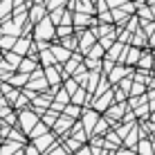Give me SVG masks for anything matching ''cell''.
Returning a JSON list of instances; mask_svg holds the SVG:
<instances>
[{"label":"cell","mask_w":155,"mask_h":155,"mask_svg":"<svg viewBox=\"0 0 155 155\" xmlns=\"http://www.w3.org/2000/svg\"><path fill=\"white\" fill-rule=\"evenodd\" d=\"M110 104H113V94L108 92L106 97H97V101H94V110H97V113H99V110H106Z\"/></svg>","instance_id":"8"},{"label":"cell","mask_w":155,"mask_h":155,"mask_svg":"<svg viewBox=\"0 0 155 155\" xmlns=\"http://www.w3.org/2000/svg\"><path fill=\"white\" fill-rule=\"evenodd\" d=\"M63 90H65V92L72 97V94L79 90V88H77V81H74V79H68V81H65V85H63Z\"/></svg>","instance_id":"20"},{"label":"cell","mask_w":155,"mask_h":155,"mask_svg":"<svg viewBox=\"0 0 155 155\" xmlns=\"http://www.w3.org/2000/svg\"><path fill=\"white\" fill-rule=\"evenodd\" d=\"M65 117H70V119H72V117H79V108H77V106H65Z\"/></svg>","instance_id":"25"},{"label":"cell","mask_w":155,"mask_h":155,"mask_svg":"<svg viewBox=\"0 0 155 155\" xmlns=\"http://www.w3.org/2000/svg\"><path fill=\"white\" fill-rule=\"evenodd\" d=\"M74 155H92V148H88V146H85V148H79Z\"/></svg>","instance_id":"35"},{"label":"cell","mask_w":155,"mask_h":155,"mask_svg":"<svg viewBox=\"0 0 155 155\" xmlns=\"http://www.w3.org/2000/svg\"><path fill=\"white\" fill-rule=\"evenodd\" d=\"M20 74H27V72H34L36 70V61L34 58H25V61H20Z\"/></svg>","instance_id":"10"},{"label":"cell","mask_w":155,"mask_h":155,"mask_svg":"<svg viewBox=\"0 0 155 155\" xmlns=\"http://www.w3.org/2000/svg\"><path fill=\"white\" fill-rule=\"evenodd\" d=\"M94 41H97V36H94V31H83V34L79 36V50L88 54V52H90V50H92V47H94Z\"/></svg>","instance_id":"3"},{"label":"cell","mask_w":155,"mask_h":155,"mask_svg":"<svg viewBox=\"0 0 155 155\" xmlns=\"http://www.w3.org/2000/svg\"><path fill=\"white\" fill-rule=\"evenodd\" d=\"M135 140H137V128L133 126V133L126 137V144H128V146H133V144H135Z\"/></svg>","instance_id":"29"},{"label":"cell","mask_w":155,"mask_h":155,"mask_svg":"<svg viewBox=\"0 0 155 155\" xmlns=\"http://www.w3.org/2000/svg\"><path fill=\"white\" fill-rule=\"evenodd\" d=\"M56 34H58V36H70V34H72V27H65V25H61Z\"/></svg>","instance_id":"31"},{"label":"cell","mask_w":155,"mask_h":155,"mask_svg":"<svg viewBox=\"0 0 155 155\" xmlns=\"http://www.w3.org/2000/svg\"><path fill=\"white\" fill-rule=\"evenodd\" d=\"M121 113H124V106H115V108L110 110V117H113V121H115V119H119Z\"/></svg>","instance_id":"27"},{"label":"cell","mask_w":155,"mask_h":155,"mask_svg":"<svg viewBox=\"0 0 155 155\" xmlns=\"http://www.w3.org/2000/svg\"><path fill=\"white\" fill-rule=\"evenodd\" d=\"M106 128H108V124H106V121H99V124H97V128H94L92 133H106Z\"/></svg>","instance_id":"34"},{"label":"cell","mask_w":155,"mask_h":155,"mask_svg":"<svg viewBox=\"0 0 155 155\" xmlns=\"http://www.w3.org/2000/svg\"><path fill=\"white\" fill-rule=\"evenodd\" d=\"M20 61H23V58H20L18 54H14V52H9V54H7V63H9L12 68H14V70H16V68L20 65Z\"/></svg>","instance_id":"21"},{"label":"cell","mask_w":155,"mask_h":155,"mask_svg":"<svg viewBox=\"0 0 155 155\" xmlns=\"http://www.w3.org/2000/svg\"><path fill=\"white\" fill-rule=\"evenodd\" d=\"M27 155H38V148H36V146H29V148H27Z\"/></svg>","instance_id":"37"},{"label":"cell","mask_w":155,"mask_h":155,"mask_svg":"<svg viewBox=\"0 0 155 155\" xmlns=\"http://www.w3.org/2000/svg\"><path fill=\"white\" fill-rule=\"evenodd\" d=\"M12 5H14V0H2V2H0V18H7L9 16Z\"/></svg>","instance_id":"15"},{"label":"cell","mask_w":155,"mask_h":155,"mask_svg":"<svg viewBox=\"0 0 155 155\" xmlns=\"http://www.w3.org/2000/svg\"><path fill=\"white\" fill-rule=\"evenodd\" d=\"M137 92H144V85H133V94H137Z\"/></svg>","instance_id":"38"},{"label":"cell","mask_w":155,"mask_h":155,"mask_svg":"<svg viewBox=\"0 0 155 155\" xmlns=\"http://www.w3.org/2000/svg\"><path fill=\"white\" fill-rule=\"evenodd\" d=\"M43 124H56V115L54 113H47V115H43Z\"/></svg>","instance_id":"28"},{"label":"cell","mask_w":155,"mask_h":155,"mask_svg":"<svg viewBox=\"0 0 155 155\" xmlns=\"http://www.w3.org/2000/svg\"><path fill=\"white\" fill-rule=\"evenodd\" d=\"M47 155H65V148H54V151L47 153Z\"/></svg>","instance_id":"36"},{"label":"cell","mask_w":155,"mask_h":155,"mask_svg":"<svg viewBox=\"0 0 155 155\" xmlns=\"http://www.w3.org/2000/svg\"><path fill=\"white\" fill-rule=\"evenodd\" d=\"M16 148H18L16 144H7V146H2V155H9V153H14Z\"/></svg>","instance_id":"33"},{"label":"cell","mask_w":155,"mask_h":155,"mask_svg":"<svg viewBox=\"0 0 155 155\" xmlns=\"http://www.w3.org/2000/svg\"><path fill=\"white\" fill-rule=\"evenodd\" d=\"M117 155H135V153L128 151V148H124V151H117Z\"/></svg>","instance_id":"39"},{"label":"cell","mask_w":155,"mask_h":155,"mask_svg":"<svg viewBox=\"0 0 155 155\" xmlns=\"http://www.w3.org/2000/svg\"><path fill=\"white\" fill-rule=\"evenodd\" d=\"M151 121H153V124H155V113H153V115H151Z\"/></svg>","instance_id":"41"},{"label":"cell","mask_w":155,"mask_h":155,"mask_svg":"<svg viewBox=\"0 0 155 155\" xmlns=\"http://www.w3.org/2000/svg\"><path fill=\"white\" fill-rule=\"evenodd\" d=\"M50 52H52V56H54L56 61H68V58H70V50H65V47H61V45H54Z\"/></svg>","instance_id":"6"},{"label":"cell","mask_w":155,"mask_h":155,"mask_svg":"<svg viewBox=\"0 0 155 155\" xmlns=\"http://www.w3.org/2000/svg\"><path fill=\"white\" fill-rule=\"evenodd\" d=\"M41 58H43V63H45V68H50V65H54V63H56V58L52 56V52H47V50H43Z\"/></svg>","instance_id":"19"},{"label":"cell","mask_w":155,"mask_h":155,"mask_svg":"<svg viewBox=\"0 0 155 155\" xmlns=\"http://www.w3.org/2000/svg\"><path fill=\"white\" fill-rule=\"evenodd\" d=\"M153 140H155V130H153Z\"/></svg>","instance_id":"42"},{"label":"cell","mask_w":155,"mask_h":155,"mask_svg":"<svg viewBox=\"0 0 155 155\" xmlns=\"http://www.w3.org/2000/svg\"><path fill=\"white\" fill-rule=\"evenodd\" d=\"M52 142H54V137H52L50 133H45V135L36 137V148H38V151H45L47 146H52Z\"/></svg>","instance_id":"7"},{"label":"cell","mask_w":155,"mask_h":155,"mask_svg":"<svg viewBox=\"0 0 155 155\" xmlns=\"http://www.w3.org/2000/svg\"><path fill=\"white\" fill-rule=\"evenodd\" d=\"M153 144L148 142V140H142L140 144H137V151H140V155H153Z\"/></svg>","instance_id":"12"},{"label":"cell","mask_w":155,"mask_h":155,"mask_svg":"<svg viewBox=\"0 0 155 155\" xmlns=\"http://www.w3.org/2000/svg\"><path fill=\"white\" fill-rule=\"evenodd\" d=\"M43 18H45V7H43V5H34V7H31V14H29V20L31 23H41Z\"/></svg>","instance_id":"5"},{"label":"cell","mask_w":155,"mask_h":155,"mask_svg":"<svg viewBox=\"0 0 155 155\" xmlns=\"http://www.w3.org/2000/svg\"><path fill=\"white\" fill-rule=\"evenodd\" d=\"M151 45H155V31L151 34Z\"/></svg>","instance_id":"40"},{"label":"cell","mask_w":155,"mask_h":155,"mask_svg":"<svg viewBox=\"0 0 155 155\" xmlns=\"http://www.w3.org/2000/svg\"><path fill=\"white\" fill-rule=\"evenodd\" d=\"M68 151H79V142L77 140H65V153Z\"/></svg>","instance_id":"26"},{"label":"cell","mask_w":155,"mask_h":155,"mask_svg":"<svg viewBox=\"0 0 155 155\" xmlns=\"http://www.w3.org/2000/svg\"><path fill=\"white\" fill-rule=\"evenodd\" d=\"M140 16H142V18H146V20L153 18V14H151V9H148V7H142L140 9Z\"/></svg>","instance_id":"32"},{"label":"cell","mask_w":155,"mask_h":155,"mask_svg":"<svg viewBox=\"0 0 155 155\" xmlns=\"http://www.w3.org/2000/svg\"><path fill=\"white\" fill-rule=\"evenodd\" d=\"M36 124H38V119H36V115L31 113V110H23V113H20V126H23L25 133H31Z\"/></svg>","instance_id":"2"},{"label":"cell","mask_w":155,"mask_h":155,"mask_svg":"<svg viewBox=\"0 0 155 155\" xmlns=\"http://www.w3.org/2000/svg\"><path fill=\"white\" fill-rule=\"evenodd\" d=\"M85 97H88V94H85V92H83V90H77V92H74V94H72V97H70V101H72V104H74V106H81Z\"/></svg>","instance_id":"17"},{"label":"cell","mask_w":155,"mask_h":155,"mask_svg":"<svg viewBox=\"0 0 155 155\" xmlns=\"http://www.w3.org/2000/svg\"><path fill=\"white\" fill-rule=\"evenodd\" d=\"M140 68L148 70V68H151V56H140Z\"/></svg>","instance_id":"30"},{"label":"cell","mask_w":155,"mask_h":155,"mask_svg":"<svg viewBox=\"0 0 155 155\" xmlns=\"http://www.w3.org/2000/svg\"><path fill=\"white\" fill-rule=\"evenodd\" d=\"M88 23H92V18H90L88 14H77V12H74V25H77V27L88 25Z\"/></svg>","instance_id":"14"},{"label":"cell","mask_w":155,"mask_h":155,"mask_svg":"<svg viewBox=\"0 0 155 155\" xmlns=\"http://www.w3.org/2000/svg\"><path fill=\"white\" fill-rule=\"evenodd\" d=\"M124 74H126V68H115V72L110 74V81H119Z\"/></svg>","instance_id":"23"},{"label":"cell","mask_w":155,"mask_h":155,"mask_svg":"<svg viewBox=\"0 0 155 155\" xmlns=\"http://www.w3.org/2000/svg\"><path fill=\"white\" fill-rule=\"evenodd\" d=\"M14 45H16L14 36H2V38H0V47H2V50H14Z\"/></svg>","instance_id":"16"},{"label":"cell","mask_w":155,"mask_h":155,"mask_svg":"<svg viewBox=\"0 0 155 155\" xmlns=\"http://www.w3.org/2000/svg\"><path fill=\"white\" fill-rule=\"evenodd\" d=\"M31 45V41L29 38H20V41H16V45H14V54H25V52H27V47Z\"/></svg>","instance_id":"9"},{"label":"cell","mask_w":155,"mask_h":155,"mask_svg":"<svg viewBox=\"0 0 155 155\" xmlns=\"http://www.w3.org/2000/svg\"><path fill=\"white\" fill-rule=\"evenodd\" d=\"M70 126H72V119H70V117H65V115L58 117V121H56V133H65Z\"/></svg>","instance_id":"11"},{"label":"cell","mask_w":155,"mask_h":155,"mask_svg":"<svg viewBox=\"0 0 155 155\" xmlns=\"http://www.w3.org/2000/svg\"><path fill=\"white\" fill-rule=\"evenodd\" d=\"M135 61H140V50L137 47H128V58L124 63H135Z\"/></svg>","instance_id":"18"},{"label":"cell","mask_w":155,"mask_h":155,"mask_svg":"<svg viewBox=\"0 0 155 155\" xmlns=\"http://www.w3.org/2000/svg\"><path fill=\"white\" fill-rule=\"evenodd\" d=\"M56 34V29H54V23H52L50 18H43L41 23H36V31H34V36L38 41H43V38H52V36Z\"/></svg>","instance_id":"1"},{"label":"cell","mask_w":155,"mask_h":155,"mask_svg":"<svg viewBox=\"0 0 155 155\" xmlns=\"http://www.w3.org/2000/svg\"><path fill=\"white\" fill-rule=\"evenodd\" d=\"M9 83L12 85H25L27 83V74H16V77L9 79Z\"/></svg>","instance_id":"22"},{"label":"cell","mask_w":155,"mask_h":155,"mask_svg":"<svg viewBox=\"0 0 155 155\" xmlns=\"http://www.w3.org/2000/svg\"><path fill=\"white\" fill-rule=\"evenodd\" d=\"M97 119H99V113H97V110H85L83 117H81V124H83L85 130H92V126L97 124Z\"/></svg>","instance_id":"4"},{"label":"cell","mask_w":155,"mask_h":155,"mask_svg":"<svg viewBox=\"0 0 155 155\" xmlns=\"http://www.w3.org/2000/svg\"><path fill=\"white\" fill-rule=\"evenodd\" d=\"M29 135L34 137V140H36V137H41V135H45V124H38V126H34V130H31Z\"/></svg>","instance_id":"24"},{"label":"cell","mask_w":155,"mask_h":155,"mask_svg":"<svg viewBox=\"0 0 155 155\" xmlns=\"http://www.w3.org/2000/svg\"><path fill=\"white\" fill-rule=\"evenodd\" d=\"M45 81H50V83H58V72H56V68L54 65H50V68H45Z\"/></svg>","instance_id":"13"}]
</instances>
